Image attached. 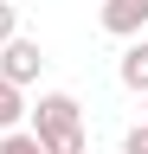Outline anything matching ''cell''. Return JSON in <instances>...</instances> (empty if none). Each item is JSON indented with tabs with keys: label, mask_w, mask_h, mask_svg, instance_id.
<instances>
[{
	"label": "cell",
	"mask_w": 148,
	"mask_h": 154,
	"mask_svg": "<svg viewBox=\"0 0 148 154\" xmlns=\"http://www.w3.org/2000/svg\"><path fill=\"white\" fill-rule=\"evenodd\" d=\"M32 116V141H39V154H84V109H77V96H65V90H52L39 96V109H26Z\"/></svg>",
	"instance_id": "1"
},
{
	"label": "cell",
	"mask_w": 148,
	"mask_h": 154,
	"mask_svg": "<svg viewBox=\"0 0 148 154\" xmlns=\"http://www.w3.org/2000/svg\"><path fill=\"white\" fill-rule=\"evenodd\" d=\"M39 71H45V51H39V38H13V45H0V77H7L13 90H26Z\"/></svg>",
	"instance_id": "2"
},
{
	"label": "cell",
	"mask_w": 148,
	"mask_h": 154,
	"mask_svg": "<svg viewBox=\"0 0 148 154\" xmlns=\"http://www.w3.org/2000/svg\"><path fill=\"white\" fill-rule=\"evenodd\" d=\"M103 32H116V38H135L148 26V0H103Z\"/></svg>",
	"instance_id": "3"
},
{
	"label": "cell",
	"mask_w": 148,
	"mask_h": 154,
	"mask_svg": "<svg viewBox=\"0 0 148 154\" xmlns=\"http://www.w3.org/2000/svg\"><path fill=\"white\" fill-rule=\"evenodd\" d=\"M116 77L129 90H148V38H135V45L122 51V64H116Z\"/></svg>",
	"instance_id": "4"
},
{
	"label": "cell",
	"mask_w": 148,
	"mask_h": 154,
	"mask_svg": "<svg viewBox=\"0 0 148 154\" xmlns=\"http://www.w3.org/2000/svg\"><path fill=\"white\" fill-rule=\"evenodd\" d=\"M20 116H26V96L7 84V77H0V135H13L20 128Z\"/></svg>",
	"instance_id": "5"
},
{
	"label": "cell",
	"mask_w": 148,
	"mask_h": 154,
	"mask_svg": "<svg viewBox=\"0 0 148 154\" xmlns=\"http://www.w3.org/2000/svg\"><path fill=\"white\" fill-rule=\"evenodd\" d=\"M0 154H39V141L26 128H13V135H0Z\"/></svg>",
	"instance_id": "6"
},
{
	"label": "cell",
	"mask_w": 148,
	"mask_h": 154,
	"mask_svg": "<svg viewBox=\"0 0 148 154\" xmlns=\"http://www.w3.org/2000/svg\"><path fill=\"white\" fill-rule=\"evenodd\" d=\"M13 38H20V7L0 0V45H13Z\"/></svg>",
	"instance_id": "7"
},
{
	"label": "cell",
	"mask_w": 148,
	"mask_h": 154,
	"mask_svg": "<svg viewBox=\"0 0 148 154\" xmlns=\"http://www.w3.org/2000/svg\"><path fill=\"white\" fill-rule=\"evenodd\" d=\"M122 154H148V122H135V128H129V141H122Z\"/></svg>",
	"instance_id": "8"
},
{
	"label": "cell",
	"mask_w": 148,
	"mask_h": 154,
	"mask_svg": "<svg viewBox=\"0 0 148 154\" xmlns=\"http://www.w3.org/2000/svg\"><path fill=\"white\" fill-rule=\"evenodd\" d=\"M142 109H148V90H142Z\"/></svg>",
	"instance_id": "9"
},
{
	"label": "cell",
	"mask_w": 148,
	"mask_h": 154,
	"mask_svg": "<svg viewBox=\"0 0 148 154\" xmlns=\"http://www.w3.org/2000/svg\"><path fill=\"white\" fill-rule=\"evenodd\" d=\"M7 7H20V0H7Z\"/></svg>",
	"instance_id": "10"
}]
</instances>
